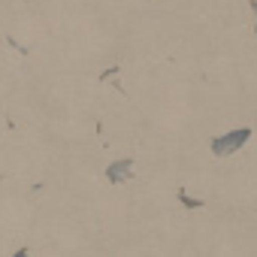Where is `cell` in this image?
Segmentation results:
<instances>
[{
    "label": "cell",
    "instance_id": "6da1fadb",
    "mask_svg": "<svg viewBox=\"0 0 257 257\" xmlns=\"http://www.w3.org/2000/svg\"><path fill=\"white\" fill-rule=\"evenodd\" d=\"M251 127H236V131H227V134H221V137H215L212 143H209V149H212V155L215 158H227V155H233V152H239L248 140H251Z\"/></svg>",
    "mask_w": 257,
    "mask_h": 257
},
{
    "label": "cell",
    "instance_id": "277c9868",
    "mask_svg": "<svg viewBox=\"0 0 257 257\" xmlns=\"http://www.w3.org/2000/svg\"><path fill=\"white\" fill-rule=\"evenodd\" d=\"M10 257H31V248H19L16 254H10Z\"/></svg>",
    "mask_w": 257,
    "mask_h": 257
},
{
    "label": "cell",
    "instance_id": "3957f363",
    "mask_svg": "<svg viewBox=\"0 0 257 257\" xmlns=\"http://www.w3.org/2000/svg\"><path fill=\"white\" fill-rule=\"evenodd\" d=\"M176 200H179L185 209H203V206H206V200H197V197H191L185 188H179V191H176Z\"/></svg>",
    "mask_w": 257,
    "mask_h": 257
},
{
    "label": "cell",
    "instance_id": "7a4b0ae2",
    "mask_svg": "<svg viewBox=\"0 0 257 257\" xmlns=\"http://www.w3.org/2000/svg\"><path fill=\"white\" fill-rule=\"evenodd\" d=\"M106 182L109 185H124V182H131L134 176V158H118L112 164H106Z\"/></svg>",
    "mask_w": 257,
    "mask_h": 257
}]
</instances>
